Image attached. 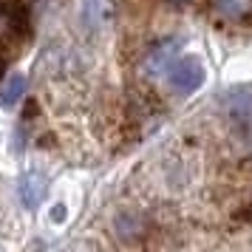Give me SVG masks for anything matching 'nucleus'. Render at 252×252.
Returning <instances> with one entry per match:
<instances>
[{
  "instance_id": "nucleus-1",
  "label": "nucleus",
  "mask_w": 252,
  "mask_h": 252,
  "mask_svg": "<svg viewBox=\"0 0 252 252\" xmlns=\"http://www.w3.org/2000/svg\"><path fill=\"white\" fill-rule=\"evenodd\" d=\"M207 80V68L198 57H182L173 60L170 65V85L179 94H190L195 88H201V82Z\"/></svg>"
},
{
  "instance_id": "nucleus-2",
  "label": "nucleus",
  "mask_w": 252,
  "mask_h": 252,
  "mask_svg": "<svg viewBox=\"0 0 252 252\" xmlns=\"http://www.w3.org/2000/svg\"><path fill=\"white\" fill-rule=\"evenodd\" d=\"M23 91H26V77L23 74H12L9 80L0 85V108H14L20 102Z\"/></svg>"
},
{
  "instance_id": "nucleus-3",
  "label": "nucleus",
  "mask_w": 252,
  "mask_h": 252,
  "mask_svg": "<svg viewBox=\"0 0 252 252\" xmlns=\"http://www.w3.org/2000/svg\"><path fill=\"white\" fill-rule=\"evenodd\" d=\"M170 65H173V48H170V46L156 48V51H153V54L148 57V71H150V74L170 71Z\"/></svg>"
},
{
  "instance_id": "nucleus-4",
  "label": "nucleus",
  "mask_w": 252,
  "mask_h": 252,
  "mask_svg": "<svg viewBox=\"0 0 252 252\" xmlns=\"http://www.w3.org/2000/svg\"><path fill=\"white\" fill-rule=\"evenodd\" d=\"M20 195H23V201H26L29 207H37L40 195H43V184H37L34 176H26L23 184H20Z\"/></svg>"
}]
</instances>
